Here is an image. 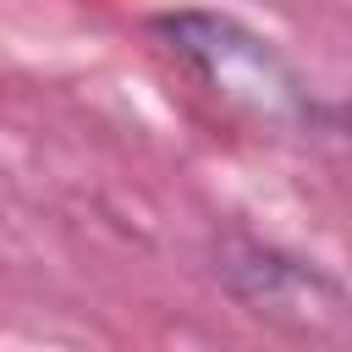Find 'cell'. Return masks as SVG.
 Listing matches in <instances>:
<instances>
[{
    "instance_id": "cell-1",
    "label": "cell",
    "mask_w": 352,
    "mask_h": 352,
    "mask_svg": "<svg viewBox=\"0 0 352 352\" xmlns=\"http://www.w3.org/2000/svg\"><path fill=\"white\" fill-rule=\"evenodd\" d=\"M154 33L170 44V55H182L204 88H214L231 110L286 126L308 116V94L292 77V66L270 50V38L248 33L236 16H214V11H170L154 16Z\"/></svg>"
},
{
    "instance_id": "cell-2",
    "label": "cell",
    "mask_w": 352,
    "mask_h": 352,
    "mask_svg": "<svg viewBox=\"0 0 352 352\" xmlns=\"http://www.w3.org/2000/svg\"><path fill=\"white\" fill-rule=\"evenodd\" d=\"M220 275L231 280V292L242 302H253L258 314L270 319H286L297 330H314L319 314L336 319L341 314V292L336 280H324L319 270L275 253V248H258V242H231L220 253Z\"/></svg>"
}]
</instances>
